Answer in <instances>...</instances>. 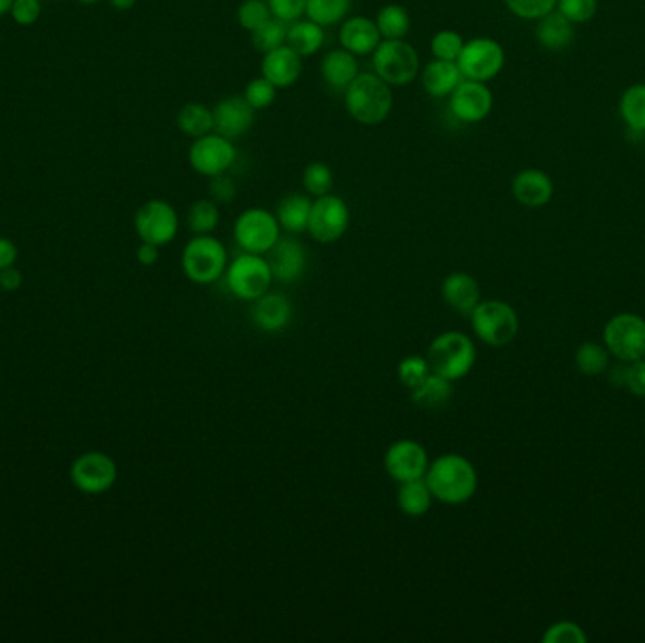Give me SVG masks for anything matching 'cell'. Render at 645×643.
Returning a JSON list of instances; mask_svg holds the SVG:
<instances>
[{"label": "cell", "mask_w": 645, "mask_h": 643, "mask_svg": "<svg viewBox=\"0 0 645 643\" xmlns=\"http://www.w3.org/2000/svg\"><path fill=\"white\" fill-rule=\"evenodd\" d=\"M425 481L434 500L447 506L464 504L478 491V472L474 464L459 453H446L430 461Z\"/></svg>", "instance_id": "6da1fadb"}, {"label": "cell", "mask_w": 645, "mask_h": 643, "mask_svg": "<svg viewBox=\"0 0 645 643\" xmlns=\"http://www.w3.org/2000/svg\"><path fill=\"white\" fill-rule=\"evenodd\" d=\"M344 104L349 116L357 123L374 127L383 123L393 110L391 85L383 82L374 72H359L344 91Z\"/></svg>", "instance_id": "7a4b0ae2"}, {"label": "cell", "mask_w": 645, "mask_h": 643, "mask_svg": "<svg viewBox=\"0 0 645 643\" xmlns=\"http://www.w3.org/2000/svg\"><path fill=\"white\" fill-rule=\"evenodd\" d=\"M427 361L434 374L449 381L463 380L476 364V346L468 334L447 330L430 342Z\"/></svg>", "instance_id": "3957f363"}, {"label": "cell", "mask_w": 645, "mask_h": 643, "mask_svg": "<svg viewBox=\"0 0 645 643\" xmlns=\"http://www.w3.org/2000/svg\"><path fill=\"white\" fill-rule=\"evenodd\" d=\"M229 264L227 248L212 234H197L183 248L182 268L187 280L210 285L219 280Z\"/></svg>", "instance_id": "277c9868"}, {"label": "cell", "mask_w": 645, "mask_h": 643, "mask_svg": "<svg viewBox=\"0 0 645 643\" xmlns=\"http://www.w3.org/2000/svg\"><path fill=\"white\" fill-rule=\"evenodd\" d=\"M470 323L476 336L487 346H508L519 332V317L504 300L480 302L470 314Z\"/></svg>", "instance_id": "5b68a950"}, {"label": "cell", "mask_w": 645, "mask_h": 643, "mask_svg": "<svg viewBox=\"0 0 645 643\" xmlns=\"http://www.w3.org/2000/svg\"><path fill=\"white\" fill-rule=\"evenodd\" d=\"M223 276L232 295L248 302L263 297L266 291H270V283L274 280L265 255L246 251L227 264Z\"/></svg>", "instance_id": "8992f818"}, {"label": "cell", "mask_w": 645, "mask_h": 643, "mask_svg": "<svg viewBox=\"0 0 645 643\" xmlns=\"http://www.w3.org/2000/svg\"><path fill=\"white\" fill-rule=\"evenodd\" d=\"M374 74L391 87L414 82L419 72V53L406 40H381L372 53Z\"/></svg>", "instance_id": "52a82bcc"}, {"label": "cell", "mask_w": 645, "mask_h": 643, "mask_svg": "<svg viewBox=\"0 0 645 643\" xmlns=\"http://www.w3.org/2000/svg\"><path fill=\"white\" fill-rule=\"evenodd\" d=\"M282 236L278 217L265 208H249L234 223V240L246 253L266 255Z\"/></svg>", "instance_id": "ba28073f"}, {"label": "cell", "mask_w": 645, "mask_h": 643, "mask_svg": "<svg viewBox=\"0 0 645 643\" xmlns=\"http://www.w3.org/2000/svg\"><path fill=\"white\" fill-rule=\"evenodd\" d=\"M504 63H506L504 48L497 40L487 36L464 42L463 51L457 59V65L464 80L483 83L497 78L504 68Z\"/></svg>", "instance_id": "9c48e42d"}, {"label": "cell", "mask_w": 645, "mask_h": 643, "mask_svg": "<svg viewBox=\"0 0 645 643\" xmlns=\"http://www.w3.org/2000/svg\"><path fill=\"white\" fill-rule=\"evenodd\" d=\"M604 346L621 363L642 359L645 355V319L634 314L615 315L604 329Z\"/></svg>", "instance_id": "30bf717a"}, {"label": "cell", "mask_w": 645, "mask_h": 643, "mask_svg": "<svg viewBox=\"0 0 645 643\" xmlns=\"http://www.w3.org/2000/svg\"><path fill=\"white\" fill-rule=\"evenodd\" d=\"M351 212L348 202L336 195H323L315 198L312 214L308 223V232L319 244L338 242L349 229Z\"/></svg>", "instance_id": "8fae6325"}, {"label": "cell", "mask_w": 645, "mask_h": 643, "mask_svg": "<svg viewBox=\"0 0 645 643\" xmlns=\"http://www.w3.org/2000/svg\"><path fill=\"white\" fill-rule=\"evenodd\" d=\"M134 229L142 242L161 248L176 238L180 229V219L172 204L153 198L136 212Z\"/></svg>", "instance_id": "7c38bea8"}, {"label": "cell", "mask_w": 645, "mask_h": 643, "mask_svg": "<svg viewBox=\"0 0 645 643\" xmlns=\"http://www.w3.org/2000/svg\"><path fill=\"white\" fill-rule=\"evenodd\" d=\"M234 161H236V148L232 140L217 132L195 138L193 146L189 148V165L197 174L206 178H214L229 172Z\"/></svg>", "instance_id": "4fadbf2b"}, {"label": "cell", "mask_w": 645, "mask_h": 643, "mask_svg": "<svg viewBox=\"0 0 645 643\" xmlns=\"http://www.w3.org/2000/svg\"><path fill=\"white\" fill-rule=\"evenodd\" d=\"M70 479L74 487L85 495H102L110 491L117 481L116 462L99 451L85 453L72 464Z\"/></svg>", "instance_id": "5bb4252c"}, {"label": "cell", "mask_w": 645, "mask_h": 643, "mask_svg": "<svg viewBox=\"0 0 645 643\" xmlns=\"http://www.w3.org/2000/svg\"><path fill=\"white\" fill-rule=\"evenodd\" d=\"M429 453L415 440H398L387 447L383 466L389 478L397 483L425 478L429 470Z\"/></svg>", "instance_id": "9a60e30c"}, {"label": "cell", "mask_w": 645, "mask_h": 643, "mask_svg": "<svg viewBox=\"0 0 645 643\" xmlns=\"http://www.w3.org/2000/svg\"><path fill=\"white\" fill-rule=\"evenodd\" d=\"M493 102L487 83L463 80L449 95V112L461 123H480L491 114Z\"/></svg>", "instance_id": "2e32d148"}, {"label": "cell", "mask_w": 645, "mask_h": 643, "mask_svg": "<svg viewBox=\"0 0 645 643\" xmlns=\"http://www.w3.org/2000/svg\"><path fill=\"white\" fill-rule=\"evenodd\" d=\"M266 261L270 264L274 280L280 283H295L306 272L308 255L306 248L293 236H280L274 248L266 253Z\"/></svg>", "instance_id": "e0dca14e"}, {"label": "cell", "mask_w": 645, "mask_h": 643, "mask_svg": "<svg viewBox=\"0 0 645 643\" xmlns=\"http://www.w3.org/2000/svg\"><path fill=\"white\" fill-rule=\"evenodd\" d=\"M255 123V110L244 97H227L214 106V131L229 140L244 136Z\"/></svg>", "instance_id": "ac0fdd59"}, {"label": "cell", "mask_w": 645, "mask_h": 643, "mask_svg": "<svg viewBox=\"0 0 645 643\" xmlns=\"http://www.w3.org/2000/svg\"><path fill=\"white\" fill-rule=\"evenodd\" d=\"M251 319L255 327L263 332H282L289 327L293 319V304L282 293L266 291L263 297L253 300Z\"/></svg>", "instance_id": "d6986e66"}, {"label": "cell", "mask_w": 645, "mask_h": 643, "mask_svg": "<svg viewBox=\"0 0 645 643\" xmlns=\"http://www.w3.org/2000/svg\"><path fill=\"white\" fill-rule=\"evenodd\" d=\"M555 193L553 180L540 168H523L515 174L512 195L527 208H542L551 202Z\"/></svg>", "instance_id": "ffe728a7"}, {"label": "cell", "mask_w": 645, "mask_h": 643, "mask_svg": "<svg viewBox=\"0 0 645 643\" xmlns=\"http://www.w3.org/2000/svg\"><path fill=\"white\" fill-rule=\"evenodd\" d=\"M261 70L268 82L274 83L278 89H285L298 82L302 74V57L293 48L283 44L280 48L265 53Z\"/></svg>", "instance_id": "44dd1931"}, {"label": "cell", "mask_w": 645, "mask_h": 643, "mask_svg": "<svg viewBox=\"0 0 645 643\" xmlns=\"http://www.w3.org/2000/svg\"><path fill=\"white\" fill-rule=\"evenodd\" d=\"M381 34L376 21L364 16L349 17L340 27V44L353 55H370L380 46Z\"/></svg>", "instance_id": "7402d4cb"}, {"label": "cell", "mask_w": 645, "mask_h": 643, "mask_svg": "<svg viewBox=\"0 0 645 643\" xmlns=\"http://www.w3.org/2000/svg\"><path fill=\"white\" fill-rule=\"evenodd\" d=\"M442 298L457 314L470 315L481 302L480 283L466 272H453L442 281Z\"/></svg>", "instance_id": "603a6c76"}, {"label": "cell", "mask_w": 645, "mask_h": 643, "mask_svg": "<svg viewBox=\"0 0 645 643\" xmlns=\"http://www.w3.org/2000/svg\"><path fill=\"white\" fill-rule=\"evenodd\" d=\"M463 80V74L455 61L434 59L421 72L423 89L434 99H446Z\"/></svg>", "instance_id": "cb8c5ba5"}, {"label": "cell", "mask_w": 645, "mask_h": 643, "mask_svg": "<svg viewBox=\"0 0 645 643\" xmlns=\"http://www.w3.org/2000/svg\"><path fill=\"white\" fill-rule=\"evenodd\" d=\"M321 76L332 89L346 91L349 83L359 76L357 55L344 48L325 53V57L321 59Z\"/></svg>", "instance_id": "d4e9b609"}, {"label": "cell", "mask_w": 645, "mask_h": 643, "mask_svg": "<svg viewBox=\"0 0 645 643\" xmlns=\"http://www.w3.org/2000/svg\"><path fill=\"white\" fill-rule=\"evenodd\" d=\"M536 40L547 51H563L574 42V23L555 8L538 19Z\"/></svg>", "instance_id": "484cf974"}, {"label": "cell", "mask_w": 645, "mask_h": 643, "mask_svg": "<svg viewBox=\"0 0 645 643\" xmlns=\"http://www.w3.org/2000/svg\"><path fill=\"white\" fill-rule=\"evenodd\" d=\"M312 204L314 202L308 198V195H302V193H291V195L283 197L276 208V217H278V223L283 231H287L289 234L308 231Z\"/></svg>", "instance_id": "4316f807"}, {"label": "cell", "mask_w": 645, "mask_h": 643, "mask_svg": "<svg viewBox=\"0 0 645 643\" xmlns=\"http://www.w3.org/2000/svg\"><path fill=\"white\" fill-rule=\"evenodd\" d=\"M453 381L446 380L438 374H430L427 380L419 383L410 391V398L417 408L423 410H442L453 398Z\"/></svg>", "instance_id": "83f0119b"}, {"label": "cell", "mask_w": 645, "mask_h": 643, "mask_svg": "<svg viewBox=\"0 0 645 643\" xmlns=\"http://www.w3.org/2000/svg\"><path fill=\"white\" fill-rule=\"evenodd\" d=\"M325 33L323 27L312 19L293 21L287 29V46L297 51L300 57H310L323 48Z\"/></svg>", "instance_id": "f1b7e54d"}, {"label": "cell", "mask_w": 645, "mask_h": 643, "mask_svg": "<svg viewBox=\"0 0 645 643\" xmlns=\"http://www.w3.org/2000/svg\"><path fill=\"white\" fill-rule=\"evenodd\" d=\"M434 496L430 493L429 485L425 478L412 479L400 483L398 489V510L408 517H423L432 508Z\"/></svg>", "instance_id": "f546056e"}, {"label": "cell", "mask_w": 645, "mask_h": 643, "mask_svg": "<svg viewBox=\"0 0 645 643\" xmlns=\"http://www.w3.org/2000/svg\"><path fill=\"white\" fill-rule=\"evenodd\" d=\"M178 127L183 134L191 138L210 134L214 131V110H210L206 104H200V102H189L178 114Z\"/></svg>", "instance_id": "4dcf8cb0"}, {"label": "cell", "mask_w": 645, "mask_h": 643, "mask_svg": "<svg viewBox=\"0 0 645 643\" xmlns=\"http://www.w3.org/2000/svg\"><path fill=\"white\" fill-rule=\"evenodd\" d=\"M376 25L383 40H404L412 29V19L404 6L387 4L378 12Z\"/></svg>", "instance_id": "1f68e13d"}, {"label": "cell", "mask_w": 645, "mask_h": 643, "mask_svg": "<svg viewBox=\"0 0 645 643\" xmlns=\"http://www.w3.org/2000/svg\"><path fill=\"white\" fill-rule=\"evenodd\" d=\"M619 114L630 131L645 132V83L630 85L623 91Z\"/></svg>", "instance_id": "d6a6232c"}, {"label": "cell", "mask_w": 645, "mask_h": 643, "mask_svg": "<svg viewBox=\"0 0 645 643\" xmlns=\"http://www.w3.org/2000/svg\"><path fill=\"white\" fill-rule=\"evenodd\" d=\"M353 0H306V16L317 25L332 27L348 17Z\"/></svg>", "instance_id": "836d02e7"}, {"label": "cell", "mask_w": 645, "mask_h": 643, "mask_svg": "<svg viewBox=\"0 0 645 643\" xmlns=\"http://www.w3.org/2000/svg\"><path fill=\"white\" fill-rule=\"evenodd\" d=\"M189 229L195 234H212L219 225V204L212 198H199L187 214Z\"/></svg>", "instance_id": "e575fe53"}, {"label": "cell", "mask_w": 645, "mask_h": 643, "mask_svg": "<svg viewBox=\"0 0 645 643\" xmlns=\"http://www.w3.org/2000/svg\"><path fill=\"white\" fill-rule=\"evenodd\" d=\"M287 29H289L287 23H283L276 17H270L259 29H255L251 33V42H253L255 50L268 53L287 42Z\"/></svg>", "instance_id": "d590c367"}, {"label": "cell", "mask_w": 645, "mask_h": 643, "mask_svg": "<svg viewBox=\"0 0 645 643\" xmlns=\"http://www.w3.org/2000/svg\"><path fill=\"white\" fill-rule=\"evenodd\" d=\"M302 185L312 197L329 195L334 185V172L331 166L321 161L310 163L302 172Z\"/></svg>", "instance_id": "8d00e7d4"}, {"label": "cell", "mask_w": 645, "mask_h": 643, "mask_svg": "<svg viewBox=\"0 0 645 643\" xmlns=\"http://www.w3.org/2000/svg\"><path fill=\"white\" fill-rule=\"evenodd\" d=\"M610 351L596 342H585L576 351V364L579 372L585 376H598L608 366Z\"/></svg>", "instance_id": "74e56055"}, {"label": "cell", "mask_w": 645, "mask_h": 643, "mask_svg": "<svg viewBox=\"0 0 645 643\" xmlns=\"http://www.w3.org/2000/svg\"><path fill=\"white\" fill-rule=\"evenodd\" d=\"M612 381L617 387H627L634 395L645 396V355L638 361L615 368Z\"/></svg>", "instance_id": "f35d334b"}, {"label": "cell", "mask_w": 645, "mask_h": 643, "mask_svg": "<svg viewBox=\"0 0 645 643\" xmlns=\"http://www.w3.org/2000/svg\"><path fill=\"white\" fill-rule=\"evenodd\" d=\"M432 374L427 357L421 355H410L398 363V380L406 389H415L419 383L429 378Z\"/></svg>", "instance_id": "ab89813d"}, {"label": "cell", "mask_w": 645, "mask_h": 643, "mask_svg": "<svg viewBox=\"0 0 645 643\" xmlns=\"http://www.w3.org/2000/svg\"><path fill=\"white\" fill-rule=\"evenodd\" d=\"M464 40L461 34L457 31H440L434 34L432 42H430V50L434 59H444V61H455L459 59L461 51H463Z\"/></svg>", "instance_id": "60d3db41"}, {"label": "cell", "mask_w": 645, "mask_h": 643, "mask_svg": "<svg viewBox=\"0 0 645 643\" xmlns=\"http://www.w3.org/2000/svg\"><path fill=\"white\" fill-rule=\"evenodd\" d=\"M270 17L274 16H272L268 2L265 0H244L238 8V23L244 31H249V33L259 29Z\"/></svg>", "instance_id": "b9f144b4"}, {"label": "cell", "mask_w": 645, "mask_h": 643, "mask_svg": "<svg viewBox=\"0 0 645 643\" xmlns=\"http://www.w3.org/2000/svg\"><path fill=\"white\" fill-rule=\"evenodd\" d=\"M276 95H278V87L274 83L268 82L265 76L251 80L244 91V99L248 100L249 106L255 112L270 108L276 100Z\"/></svg>", "instance_id": "7bdbcfd3"}, {"label": "cell", "mask_w": 645, "mask_h": 643, "mask_svg": "<svg viewBox=\"0 0 645 643\" xmlns=\"http://www.w3.org/2000/svg\"><path fill=\"white\" fill-rule=\"evenodd\" d=\"M513 16L538 21L557 8V0H504Z\"/></svg>", "instance_id": "ee69618b"}, {"label": "cell", "mask_w": 645, "mask_h": 643, "mask_svg": "<svg viewBox=\"0 0 645 643\" xmlns=\"http://www.w3.org/2000/svg\"><path fill=\"white\" fill-rule=\"evenodd\" d=\"M557 10L574 25L587 23L596 16L598 0H557Z\"/></svg>", "instance_id": "f6af8a7d"}, {"label": "cell", "mask_w": 645, "mask_h": 643, "mask_svg": "<svg viewBox=\"0 0 645 643\" xmlns=\"http://www.w3.org/2000/svg\"><path fill=\"white\" fill-rule=\"evenodd\" d=\"M542 640L546 643H583L587 642V636L576 623L561 621L547 628Z\"/></svg>", "instance_id": "bcb514c9"}, {"label": "cell", "mask_w": 645, "mask_h": 643, "mask_svg": "<svg viewBox=\"0 0 645 643\" xmlns=\"http://www.w3.org/2000/svg\"><path fill=\"white\" fill-rule=\"evenodd\" d=\"M272 16L283 23H293L306 16V0H266Z\"/></svg>", "instance_id": "7dc6e473"}, {"label": "cell", "mask_w": 645, "mask_h": 643, "mask_svg": "<svg viewBox=\"0 0 645 643\" xmlns=\"http://www.w3.org/2000/svg\"><path fill=\"white\" fill-rule=\"evenodd\" d=\"M208 193H210V198L217 204H229L236 198L238 187H236V182L232 180L231 176L225 172V174L210 178Z\"/></svg>", "instance_id": "c3c4849f"}, {"label": "cell", "mask_w": 645, "mask_h": 643, "mask_svg": "<svg viewBox=\"0 0 645 643\" xmlns=\"http://www.w3.org/2000/svg\"><path fill=\"white\" fill-rule=\"evenodd\" d=\"M40 12H42V6L38 0H14L12 16L19 25H25V27L33 25L38 21Z\"/></svg>", "instance_id": "681fc988"}, {"label": "cell", "mask_w": 645, "mask_h": 643, "mask_svg": "<svg viewBox=\"0 0 645 643\" xmlns=\"http://www.w3.org/2000/svg\"><path fill=\"white\" fill-rule=\"evenodd\" d=\"M21 281H23V276L16 266H8V268L0 270V289L16 291L21 287Z\"/></svg>", "instance_id": "f907efd6"}, {"label": "cell", "mask_w": 645, "mask_h": 643, "mask_svg": "<svg viewBox=\"0 0 645 643\" xmlns=\"http://www.w3.org/2000/svg\"><path fill=\"white\" fill-rule=\"evenodd\" d=\"M17 261L16 244L8 238H0V270L14 266Z\"/></svg>", "instance_id": "816d5d0a"}, {"label": "cell", "mask_w": 645, "mask_h": 643, "mask_svg": "<svg viewBox=\"0 0 645 643\" xmlns=\"http://www.w3.org/2000/svg\"><path fill=\"white\" fill-rule=\"evenodd\" d=\"M136 257H138V263L144 264V266H153L159 261V246L142 242V246L136 251Z\"/></svg>", "instance_id": "f5cc1de1"}, {"label": "cell", "mask_w": 645, "mask_h": 643, "mask_svg": "<svg viewBox=\"0 0 645 643\" xmlns=\"http://www.w3.org/2000/svg\"><path fill=\"white\" fill-rule=\"evenodd\" d=\"M110 4L116 8V10H131L136 0H110Z\"/></svg>", "instance_id": "db71d44e"}, {"label": "cell", "mask_w": 645, "mask_h": 643, "mask_svg": "<svg viewBox=\"0 0 645 643\" xmlns=\"http://www.w3.org/2000/svg\"><path fill=\"white\" fill-rule=\"evenodd\" d=\"M12 6H14V0H0V16L12 12Z\"/></svg>", "instance_id": "11a10c76"}, {"label": "cell", "mask_w": 645, "mask_h": 643, "mask_svg": "<svg viewBox=\"0 0 645 643\" xmlns=\"http://www.w3.org/2000/svg\"><path fill=\"white\" fill-rule=\"evenodd\" d=\"M78 2H82V4H97L100 0H78Z\"/></svg>", "instance_id": "9f6ffc18"}]
</instances>
